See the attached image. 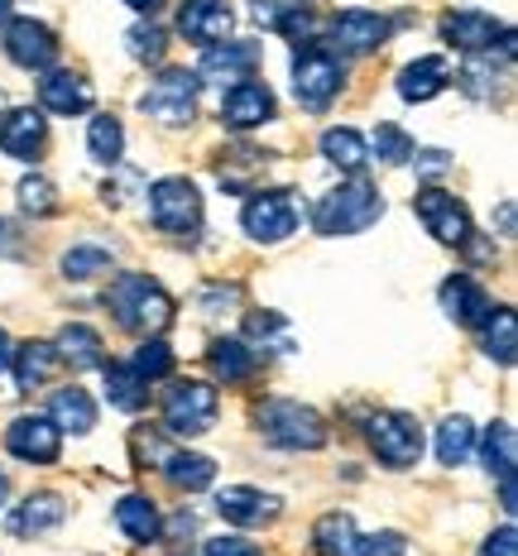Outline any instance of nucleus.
I'll use <instances>...</instances> for the list:
<instances>
[{"label": "nucleus", "instance_id": "1", "mask_svg": "<svg viewBox=\"0 0 518 556\" xmlns=\"http://www.w3.org/2000/svg\"><path fill=\"white\" fill-rule=\"evenodd\" d=\"M106 307H111V317L135 336H159L173 321V298L144 274L115 278V283L106 288Z\"/></svg>", "mask_w": 518, "mask_h": 556}, {"label": "nucleus", "instance_id": "2", "mask_svg": "<svg viewBox=\"0 0 518 556\" xmlns=\"http://www.w3.org/2000/svg\"><path fill=\"white\" fill-rule=\"evenodd\" d=\"M384 216V197L370 178H351L341 188H331L321 202L313 206V226L321 236H361Z\"/></svg>", "mask_w": 518, "mask_h": 556}, {"label": "nucleus", "instance_id": "3", "mask_svg": "<svg viewBox=\"0 0 518 556\" xmlns=\"http://www.w3.org/2000/svg\"><path fill=\"white\" fill-rule=\"evenodd\" d=\"M260 422V437L269 446H283V451H317L327 446V422H321L317 408L307 403H293V399H274L255 413Z\"/></svg>", "mask_w": 518, "mask_h": 556}, {"label": "nucleus", "instance_id": "4", "mask_svg": "<svg viewBox=\"0 0 518 556\" xmlns=\"http://www.w3.org/2000/svg\"><path fill=\"white\" fill-rule=\"evenodd\" d=\"M198 97H202V77L188 73V67H168V73H159L154 83H149L140 106L149 121H159V125H192Z\"/></svg>", "mask_w": 518, "mask_h": 556}, {"label": "nucleus", "instance_id": "5", "mask_svg": "<svg viewBox=\"0 0 518 556\" xmlns=\"http://www.w3.org/2000/svg\"><path fill=\"white\" fill-rule=\"evenodd\" d=\"M365 437H370V451L379 456V466H389V470H408L422 456V427L408 413H375Z\"/></svg>", "mask_w": 518, "mask_h": 556}, {"label": "nucleus", "instance_id": "6", "mask_svg": "<svg viewBox=\"0 0 518 556\" xmlns=\"http://www.w3.org/2000/svg\"><path fill=\"white\" fill-rule=\"evenodd\" d=\"M149 216L168 236H192L202 226V192L192 178H159L149 188Z\"/></svg>", "mask_w": 518, "mask_h": 556}, {"label": "nucleus", "instance_id": "7", "mask_svg": "<svg viewBox=\"0 0 518 556\" xmlns=\"http://www.w3.org/2000/svg\"><path fill=\"white\" fill-rule=\"evenodd\" d=\"M216 422V389L202 379H182L164 393V427L173 437H202Z\"/></svg>", "mask_w": 518, "mask_h": 556}, {"label": "nucleus", "instance_id": "8", "mask_svg": "<svg viewBox=\"0 0 518 556\" xmlns=\"http://www.w3.org/2000/svg\"><path fill=\"white\" fill-rule=\"evenodd\" d=\"M341 83H345V73H341V63H337V53L317 49V43H307V49L298 53V63H293V91H298V101H303L307 111H327L331 101H337Z\"/></svg>", "mask_w": 518, "mask_h": 556}, {"label": "nucleus", "instance_id": "9", "mask_svg": "<svg viewBox=\"0 0 518 556\" xmlns=\"http://www.w3.org/2000/svg\"><path fill=\"white\" fill-rule=\"evenodd\" d=\"M413 212H418V222L428 226L432 240H442V245H466L470 240V212L456 192L422 188L418 197H413Z\"/></svg>", "mask_w": 518, "mask_h": 556}, {"label": "nucleus", "instance_id": "10", "mask_svg": "<svg viewBox=\"0 0 518 556\" xmlns=\"http://www.w3.org/2000/svg\"><path fill=\"white\" fill-rule=\"evenodd\" d=\"M298 202L288 192H260L245 202V212H240V226L250 230V240H264V245H279L298 230Z\"/></svg>", "mask_w": 518, "mask_h": 556}, {"label": "nucleus", "instance_id": "11", "mask_svg": "<svg viewBox=\"0 0 518 556\" xmlns=\"http://www.w3.org/2000/svg\"><path fill=\"white\" fill-rule=\"evenodd\" d=\"M5 451L29 466H53L58 451H63V432L53 427V417H39V413H25L5 427Z\"/></svg>", "mask_w": 518, "mask_h": 556}, {"label": "nucleus", "instance_id": "12", "mask_svg": "<svg viewBox=\"0 0 518 556\" xmlns=\"http://www.w3.org/2000/svg\"><path fill=\"white\" fill-rule=\"evenodd\" d=\"M274 111H279V101H274V91L264 87V83H236L222 97V125L226 130H260L264 121H274Z\"/></svg>", "mask_w": 518, "mask_h": 556}, {"label": "nucleus", "instance_id": "13", "mask_svg": "<svg viewBox=\"0 0 518 556\" xmlns=\"http://www.w3.org/2000/svg\"><path fill=\"white\" fill-rule=\"evenodd\" d=\"M230 25H236V15H230L226 0H182L178 10V34L188 43H198V49L230 39Z\"/></svg>", "mask_w": 518, "mask_h": 556}, {"label": "nucleus", "instance_id": "14", "mask_svg": "<svg viewBox=\"0 0 518 556\" xmlns=\"http://www.w3.org/2000/svg\"><path fill=\"white\" fill-rule=\"evenodd\" d=\"M43 144H49V125H43V115L34 106L0 115V149H5L10 159L34 164V159H43Z\"/></svg>", "mask_w": 518, "mask_h": 556}, {"label": "nucleus", "instance_id": "15", "mask_svg": "<svg viewBox=\"0 0 518 556\" xmlns=\"http://www.w3.org/2000/svg\"><path fill=\"white\" fill-rule=\"evenodd\" d=\"M5 53H10V63H20V67H49L53 58H58V39H53V29L49 25H39V20H10L5 25Z\"/></svg>", "mask_w": 518, "mask_h": 556}, {"label": "nucleus", "instance_id": "16", "mask_svg": "<svg viewBox=\"0 0 518 556\" xmlns=\"http://www.w3.org/2000/svg\"><path fill=\"white\" fill-rule=\"evenodd\" d=\"M442 39L460 53H485L504 39V25L485 10H452V15H442Z\"/></svg>", "mask_w": 518, "mask_h": 556}, {"label": "nucleus", "instance_id": "17", "mask_svg": "<svg viewBox=\"0 0 518 556\" xmlns=\"http://www.w3.org/2000/svg\"><path fill=\"white\" fill-rule=\"evenodd\" d=\"M279 500L264 490H250V484H230V490L216 494V514L236 528H260V523H274L279 518Z\"/></svg>", "mask_w": 518, "mask_h": 556}, {"label": "nucleus", "instance_id": "18", "mask_svg": "<svg viewBox=\"0 0 518 556\" xmlns=\"http://www.w3.org/2000/svg\"><path fill=\"white\" fill-rule=\"evenodd\" d=\"M331 34H337V43L345 53H375L389 43L394 25H389L384 15H375V10H341V15L331 20Z\"/></svg>", "mask_w": 518, "mask_h": 556}, {"label": "nucleus", "instance_id": "19", "mask_svg": "<svg viewBox=\"0 0 518 556\" xmlns=\"http://www.w3.org/2000/svg\"><path fill=\"white\" fill-rule=\"evenodd\" d=\"M442 307H446V317H452L456 327H485V317L494 312L490 293L470 274H452V278H446V283H442Z\"/></svg>", "mask_w": 518, "mask_h": 556}, {"label": "nucleus", "instance_id": "20", "mask_svg": "<svg viewBox=\"0 0 518 556\" xmlns=\"http://www.w3.org/2000/svg\"><path fill=\"white\" fill-rule=\"evenodd\" d=\"M255 67H260V43H250V39H222V43H212L202 58V77H216V83H245V77H255Z\"/></svg>", "mask_w": 518, "mask_h": 556}, {"label": "nucleus", "instance_id": "21", "mask_svg": "<svg viewBox=\"0 0 518 556\" xmlns=\"http://www.w3.org/2000/svg\"><path fill=\"white\" fill-rule=\"evenodd\" d=\"M39 101H43V111H53V115H87L91 111V87H87L83 73L53 67V73L39 83Z\"/></svg>", "mask_w": 518, "mask_h": 556}, {"label": "nucleus", "instance_id": "22", "mask_svg": "<svg viewBox=\"0 0 518 556\" xmlns=\"http://www.w3.org/2000/svg\"><path fill=\"white\" fill-rule=\"evenodd\" d=\"M206 365H212V375L222 379V384H245L260 369L255 345L240 341V336H216V341L206 345Z\"/></svg>", "mask_w": 518, "mask_h": 556}, {"label": "nucleus", "instance_id": "23", "mask_svg": "<svg viewBox=\"0 0 518 556\" xmlns=\"http://www.w3.org/2000/svg\"><path fill=\"white\" fill-rule=\"evenodd\" d=\"M485 470L500 480V504L514 518L518 500H514V427L509 422H494L485 432Z\"/></svg>", "mask_w": 518, "mask_h": 556}, {"label": "nucleus", "instance_id": "24", "mask_svg": "<svg viewBox=\"0 0 518 556\" xmlns=\"http://www.w3.org/2000/svg\"><path fill=\"white\" fill-rule=\"evenodd\" d=\"M115 523L130 542H140V547H154V542H164V518H159V508L149 494H125L121 504H115Z\"/></svg>", "mask_w": 518, "mask_h": 556}, {"label": "nucleus", "instance_id": "25", "mask_svg": "<svg viewBox=\"0 0 518 556\" xmlns=\"http://www.w3.org/2000/svg\"><path fill=\"white\" fill-rule=\"evenodd\" d=\"M63 518H67L63 494L43 490V494H29V500L10 514V532H15V538H39V532H53Z\"/></svg>", "mask_w": 518, "mask_h": 556}, {"label": "nucleus", "instance_id": "26", "mask_svg": "<svg viewBox=\"0 0 518 556\" xmlns=\"http://www.w3.org/2000/svg\"><path fill=\"white\" fill-rule=\"evenodd\" d=\"M452 87V67L446 58H413L408 67L399 73V97L403 101H432Z\"/></svg>", "mask_w": 518, "mask_h": 556}, {"label": "nucleus", "instance_id": "27", "mask_svg": "<svg viewBox=\"0 0 518 556\" xmlns=\"http://www.w3.org/2000/svg\"><path fill=\"white\" fill-rule=\"evenodd\" d=\"M10 369H15V384L34 393V389H43L53 379V369H58V351H53V341H25L15 355H10Z\"/></svg>", "mask_w": 518, "mask_h": 556}, {"label": "nucleus", "instance_id": "28", "mask_svg": "<svg viewBox=\"0 0 518 556\" xmlns=\"http://www.w3.org/2000/svg\"><path fill=\"white\" fill-rule=\"evenodd\" d=\"M53 351H58V361L73 365V369H97V365H106V351H101V336L91 331V327H83V321H67V327L58 331Z\"/></svg>", "mask_w": 518, "mask_h": 556}, {"label": "nucleus", "instance_id": "29", "mask_svg": "<svg viewBox=\"0 0 518 556\" xmlns=\"http://www.w3.org/2000/svg\"><path fill=\"white\" fill-rule=\"evenodd\" d=\"M313 552L317 556H355L361 552V532H355L351 514H321L313 523Z\"/></svg>", "mask_w": 518, "mask_h": 556}, {"label": "nucleus", "instance_id": "30", "mask_svg": "<svg viewBox=\"0 0 518 556\" xmlns=\"http://www.w3.org/2000/svg\"><path fill=\"white\" fill-rule=\"evenodd\" d=\"M164 475H168L173 490L198 494V490H206V484L216 480V460L202 456V451H168V456H164Z\"/></svg>", "mask_w": 518, "mask_h": 556}, {"label": "nucleus", "instance_id": "31", "mask_svg": "<svg viewBox=\"0 0 518 556\" xmlns=\"http://www.w3.org/2000/svg\"><path fill=\"white\" fill-rule=\"evenodd\" d=\"M49 417H53V427L58 432H73V437H83L91 432V422H97V403L87 399V389H58L53 393V403H49Z\"/></svg>", "mask_w": 518, "mask_h": 556}, {"label": "nucleus", "instance_id": "32", "mask_svg": "<svg viewBox=\"0 0 518 556\" xmlns=\"http://www.w3.org/2000/svg\"><path fill=\"white\" fill-rule=\"evenodd\" d=\"M321 154H327V164H337L341 173H361L365 159H370V144L361 139V130H351V125H337V130L321 135Z\"/></svg>", "mask_w": 518, "mask_h": 556}, {"label": "nucleus", "instance_id": "33", "mask_svg": "<svg viewBox=\"0 0 518 556\" xmlns=\"http://www.w3.org/2000/svg\"><path fill=\"white\" fill-rule=\"evenodd\" d=\"M476 456V427H470V417H446L442 427H437V460L442 466H466V460Z\"/></svg>", "mask_w": 518, "mask_h": 556}, {"label": "nucleus", "instance_id": "34", "mask_svg": "<svg viewBox=\"0 0 518 556\" xmlns=\"http://www.w3.org/2000/svg\"><path fill=\"white\" fill-rule=\"evenodd\" d=\"M485 355L494 365H514V355H518V317H514V307H494L485 317Z\"/></svg>", "mask_w": 518, "mask_h": 556}, {"label": "nucleus", "instance_id": "35", "mask_svg": "<svg viewBox=\"0 0 518 556\" xmlns=\"http://www.w3.org/2000/svg\"><path fill=\"white\" fill-rule=\"evenodd\" d=\"M106 399H111V408H121V413H140L144 403H149V384L140 375H135L130 365H106Z\"/></svg>", "mask_w": 518, "mask_h": 556}, {"label": "nucleus", "instance_id": "36", "mask_svg": "<svg viewBox=\"0 0 518 556\" xmlns=\"http://www.w3.org/2000/svg\"><path fill=\"white\" fill-rule=\"evenodd\" d=\"M504 67H509V63L494 67V49H485V53H470V63L460 67L456 83L466 87L476 101H494V91H500V73H504Z\"/></svg>", "mask_w": 518, "mask_h": 556}, {"label": "nucleus", "instance_id": "37", "mask_svg": "<svg viewBox=\"0 0 518 556\" xmlns=\"http://www.w3.org/2000/svg\"><path fill=\"white\" fill-rule=\"evenodd\" d=\"M87 149L97 164H121L125 154V130L115 115H91V130H87Z\"/></svg>", "mask_w": 518, "mask_h": 556}, {"label": "nucleus", "instance_id": "38", "mask_svg": "<svg viewBox=\"0 0 518 556\" xmlns=\"http://www.w3.org/2000/svg\"><path fill=\"white\" fill-rule=\"evenodd\" d=\"M130 369L144 379V384H154V379H168L173 375V345L164 341V336H144V345L135 351Z\"/></svg>", "mask_w": 518, "mask_h": 556}, {"label": "nucleus", "instance_id": "39", "mask_svg": "<svg viewBox=\"0 0 518 556\" xmlns=\"http://www.w3.org/2000/svg\"><path fill=\"white\" fill-rule=\"evenodd\" d=\"M125 49H130L135 63H164V53H168V34L154 25V20H144V25H135L130 34H125Z\"/></svg>", "mask_w": 518, "mask_h": 556}, {"label": "nucleus", "instance_id": "40", "mask_svg": "<svg viewBox=\"0 0 518 556\" xmlns=\"http://www.w3.org/2000/svg\"><path fill=\"white\" fill-rule=\"evenodd\" d=\"M97 274H111V254L101 245H77L63 254V278H73V283H87V278Z\"/></svg>", "mask_w": 518, "mask_h": 556}, {"label": "nucleus", "instance_id": "41", "mask_svg": "<svg viewBox=\"0 0 518 556\" xmlns=\"http://www.w3.org/2000/svg\"><path fill=\"white\" fill-rule=\"evenodd\" d=\"M413 154H418V149H413L408 130H399V125H379V130H375V159H379V164L399 168V164H408Z\"/></svg>", "mask_w": 518, "mask_h": 556}, {"label": "nucleus", "instance_id": "42", "mask_svg": "<svg viewBox=\"0 0 518 556\" xmlns=\"http://www.w3.org/2000/svg\"><path fill=\"white\" fill-rule=\"evenodd\" d=\"M20 212L25 216H53L58 212V192L49 178H25L20 182Z\"/></svg>", "mask_w": 518, "mask_h": 556}, {"label": "nucleus", "instance_id": "43", "mask_svg": "<svg viewBox=\"0 0 518 556\" xmlns=\"http://www.w3.org/2000/svg\"><path fill=\"white\" fill-rule=\"evenodd\" d=\"M245 331H250V341H264V336H274V341H279V351L293 345V336H288L283 317H274V312H255V317L245 321Z\"/></svg>", "mask_w": 518, "mask_h": 556}, {"label": "nucleus", "instance_id": "44", "mask_svg": "<svg viewBox=\"0 0 518 556\" xmlns=\"http://www.w3.org/2000/svg\"><path fill=\"white\" fill-rule=\"evenodd\" d=\"M403 552H408L403 532H375V538H361V552L355 556H403Z\"/></svg>", "mask_w": 518, "mask_h": 556}, {"label": "nucleus", "instance_id": "45", "mask_svg": "<svg viewBox=\"0 0 518 556\" xmlns=\"http://www.w3.org/2000/svg\"><path fill=\"white\" fill-rule=\"evenodd\" d=\"M130 446H135V456H140V460H135V466H164V456H168V446L159 442L154 432H144V427L130 437Z\"/></svg>", "mask_w": 518, "mask_h": 556}, {"label": "nucleus", "instance_id": "46", "mask_svg": "<svg viewBox=\"0 0 518 556\" xmlns=\"http://www.w3.org/2000/svg\"><path fill=\"white\" fill-rule=\"evenodd\" d=\"M480 556H518V532L509 523L494 528L490 538H485V547H480Z\"/></svg>", "mask_w": 518, "mask_h": 556}, {"label": "nucleus", "instance_id": "47", "mask_svg": "<svg viewBox=\"0 0 518 556\" xmlns=\"http://www.w3.org/2000/svg\"><path fill=\"white\" fill-rule=\"evenodd\" d=\"M206 556H260V547L245 538H212L206 542Z\"/></svg>", "mask_w": 518, "mask_h": 556}, {"label": "nucleus", "instance_id": "48", "mask_svg": "<svg viewBox=\"0 0 518 556\" xmlns=\"http://www.w3.org/2000/svg\"><path fill=\"white\" fill-rule=\"evenodd\" d=\"M283 10H288V0H250V15H255L264 29H279Z\"/></svg>", "mask_w": 518, "mask_h": 556}, {"label": "nucleus", "instance_id": "49", "mask_svg": "<svg viewBox=\"0 0 518 556\" xmlns=\"http://www.w3.org/2000/svg\"><path fill=\"white\" fill-rule=\"evenodd\" d=\"M418 168H422V173H442V168H452V159H446L442 149H422V154H418Z\"/></svg>", "mask_w": 518, "mask_h": 556}, {"label": "nucleus", "instance_id": "50", "mask_svg": "<svg viewBox=\"0 0 518 556\" xmlns=\"http://www.w3.org/2000/svg\"><path fill=\"white\" fill-rule=\"evenodd\" d=\"M0 254H20V230L10 222H0Z\"/></svg>", "mask_w": 518, "mask_h": 556}, {"label": "nucleus", "instance_id": "51", "mask_svg": "<svg viewBox=\"0 0 518 556\" xmlns=\"http://www.w3.org/2000/svg\"><path fill=\"white\" fill-rule=\"evenodd\" d=\"M125 5H130L135 15H159V10H164V0H125Z\"/></svg>", "mask_w": 518, "mask_h": 556}, {"label": "nucleus", "instance_id": "52", "mask_svg": "<svg viewBox=\"0 0 518 556\" xmlns=\"http://www.w3.org/2000/svg\"><path fill=\"white\" fill-rule=\"evenodd\" d=\"M500 236H514V202L500 206Z\"/></svg>", "mask_w": 518, "mask_h": 556}, {"label": "nucleus", "instance_id": "53", "mask_svg": "<svg viewBox=\"0 0 518 556\" xmlns=\"http://www.w3.org/2000/svg\"><path fill=\"white\" fill-rule=\"evenodd\" d=\"M10 355H15V351H10V336L0 331V369H10Z\"/></svg>", "mask_w": 518, "mask_h": 556}, {"label": "nucleus", "instance_id": "54", "mask_svg": "<svg viewBox=\"0 0 518 556\" xmlns=\"http://www.w3.org/2000/svg\"><path fill=\"white\" fill-rule=\"evenodd\" d=\"M10 10H15V0H0V25L10 20Z\"/></svg>", "mask_w": 518, "mask_h": 556}, {"label": "nucleus", "instance_id": "55", "mask_svg": "<svg viewBox=\"0 0 518 556\" xmlns=\"http://www.w3.org/2000/svg\"><path fill=\"white\" fill-rule=\"evenodd\" d=\"M0 500H5V475H0Z\"/></svg>", "mask_w": 518, "mask_h": 556}, {"label": "nucleus", "instance_id": "56", "mask_svg": "<svg viewBox=\"0 0 518 556\" xmlns=\"http://www.w3.org/2000/svg\"><path fill=\"white\" fill-rule=\"evenodd\" d=\"M0 115H5V97H0Z\"/></svg>", "mask_w": 518, "mask_h": 556}]
</instances>
